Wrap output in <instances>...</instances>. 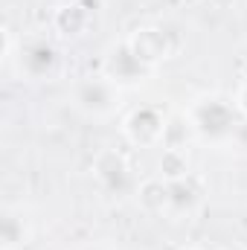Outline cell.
<instances>
[{
	"instance_id": "obj_1",
	"label": "cell",
	"mask_w": 247,
	"mask_h": 250,
	"mask_svg": "<svg viewBox=\"0 0 247 250\" xmlns=\"http://www.w3.org/2000/svg\"><path fill=\"white\" fill-rule=\"evenodd\" d=\"M236 102L218 96V93H206L201 99H195L186 111L189 123L195 128L198 140H206V143H233L236 131H239V120H236Z\"/></svg>"
},
{
	"instance_id": "obj_2",
	"label": "cell",
	"mask_w": 247,
	"mask_h": 250,
	"mask_svg": "<svg viewBox=\"0 0 247 250\" xmlns=\"http://www.w3.org/2000/svg\"><path fill=\"white\" fill-rule=\"evenodd\" d=\"M123 99V87L114 84L105 73H93V76H82L73 84V105L93 120H108L120 111Z\"/></svg>"
},
{
	"instance_id": "obj_3",
	"label": "cell",
	"mask_w": 247,
	"mask_h": 250,
	"mask_svg": "<svg viewBox=\"0 0 247 250\" xmlns=\"http://www.w3.org/2000/svg\"><path fill=\"white\" fill-rule=\"evenodd\" d=\"M166 123H169V117H163V111L143 105V108H134L123 120V134L137 148H154V146H163Z\"/></svg>"
},
{
	"instance_id": "obj_4",
	"label": "cell",
	"mask_w": 247,
	"mask_h": 250,
	"mask_svg": "<svg viewBox=\"0 0 247 250\" xmlns=\"http://www.w3.org/2000/svg\"><path fill=\"white\" fill-rule=\"evenodd\" d=\"M125 47L131 50V56L137 62L143 67H148V70H154L166 59H172V38L160 26H137L125 38Z\"/></svg>"
},
{
	"instance_id": "obj_5",
	"label": "cell",
	"mask_w": 247,
	"mask_h": 250,
	"mask_svg": "<svg viewBox=\"0 0 247 250\" xmlns=\"http://www.w3.org/2000/svg\"><path fill=\"white\" fill-rule=\"evenodd\" d=\"M93 178L108 195H123L131 184V166L125 154L117 148H102L93 157Z\"/></svg>"
},
{
	"instance_id": "obj_6",
	"label": "cell",
	"mask_w": 247,
	"mask_h": 250,
	"mask_svg": "<svg viewBox=\"0 0 247 250\" xmlns=\"http://www.w3.org/2000/svg\"><path fill=\"white\" fill-rule=\"evenodd\" d=\"M102 73H105L114 84H120V87H140L151 70L137 62L123 41V44H117V47L108 50V56H105V62H102Z\"/></svg>"
},
{
	"instance_id": "obj_7",
	"label": "cell",
	"mask_w": 247,
	"mask_h": 250,
	"mask_svg": "<svg viewBox=\"0 0 247 250\" xmlns=\"http://www.w3.org/2000/svg\"><path fill=\"white\" fill-rule=\"evenodd\" d=\"M93 23V12L82 3V0H70L62 3L56 12H53V32L64 38V41H76L82 38Z\"/></svg>"
},
{
	"instance_id": "obj_8",
	"label": "cell",
	"mask_w": 247,
	"mask_h": 250,
	"mask_svg": "<svg viewBox=\"0 0 247 250\" xmlns=\"http://www.w3.org/2000/svg\"><path fill=\"white\" fill-rule=\"evenodd\" d=\"M56 64H59V53H56L53 44H47V41H26V44H21V70H23V76L47 79V76H53Z\"/></svg>"
},
{
	"instance_id": "obj_9",
	"label": "cell",
	"mask_w": 247,
	"mask_h": 250,
	"mask_svg": "<svg viewBox=\"0 0 247 250\" xmlns=\"http://www.w3.org/2000/svg\"><path fill=\"white\" fill-rule=\"evenodd\" d=\"M134 195H137L140 209H143V212H148V215H160L163 209H169V207H172V184H166L160 175L140 181Z\"/></svg>"
},
{
	"instance_id": "obj_10",
	"label": "cell",
	"mask_w": 247,
	"mask_h": 250,
	"mask_svg": "<svg viewBox=\"0 0 247 250\" xmlns=\"http://www.w3.org/2000/svg\"><path fill=\"white\" fill-rule=\"evenodd\" d=\"M29 218L23 215V209H3L0 218V250H21L23 245H29Z\"/></svg>"
},
{
	"instance_id": "obj_11",
	"label": "cell",
	"mask_w": 247,
	"mask_h": 250,
	"mask_svg": "<svg viewBox=\"0 0 247 250\" xmlns=\"http://www.w3.org/2000/svg\"><path fill=\"white\" fill-rule=\"evenodd\" d=\"M189 151L186 148H169L163 146L160 157H157V175L166 181V184H181V181H189Z\"/></svg>"
},
{
	"instance_id": "obj_12",
	"label": "cell",
	"mask_w": 247,
	"mask_h": 250,
	"mask_svg": "<svg viewBox=\"0 0 247 250\" xmlns=\"http://www.w3.org/2000/svg\"><path fill=\"white\" fill-rule=\"evenodd\" d=\"M192 137H198V134H195V128H192V123H189L186 114L169 117L166 134H163V146H169V148H186V143H189Z\"/></svg>"
},
{
	"instance_id": "obj_13",
	"label": "cell",
	"mask_w": 247,
	"mask_h": 250,
	"mask_svg": "<svg viewBox=\"0 0 247 250\" xmlns=\"http://www.w3.org/2000/svg\"><path fill=\"white\" fill-rule=\"evenodd\" d=\"M0 41H3V47H0V62H9L12 59V50H15V35H12V29L3 23L0 26Z\"/></svg>"
},
{
	"instance_id": "obj_14",
	"label": "cell",
	"mask_w": 247,
	"mask_h": 250,
	"mask_svg": "<svg viewBox=\"0 0 247 250\" xmlns=\"http://www.w3.org/2000/svg\"><path fill=\"white\" fill-rule=\"evenodd\" d=\"M233 102H236L239 114H242V117L247 120V82L242 84V87H239V93H236V99H233Z\"/></svg>"
},
{
	"instance_id": "obj_15",
	"label": "cell",
	"mask_w": 247,
	"mask_h": 250,
	"mask_svg": "<svg viewBox=\"0 0 247 250\" xmlns=\"http://www.w3.org/2000/svg\"><path fill=\"white\" fill-rule=\"evenodd\" d=\"M82 250H117V248H111L105 242H93V245H87V248H82Z\"/></svg>"
},
{
	"instance_id": "obj_16",
	"label": "cell",
	"mask_w": 247,
	"mask_h": 250,
	"mask_svg": "<svg viewBox=\"0 0 247 250\" xmlns=\"http://www.w3.org/2000/svg\"><path fill=\"white\" fill-rule=\"evenodd\" d=\"M53 3H59V6H62V3H70V0H53Z\"/></svg>"
},
{
	"instance_id": "obj_17",
	"label": "cell",
	"mask_w": 247,
	"mask_h": 250,
	"mask_svg": "<svg viewBox=\"0 0 247 250\" xmlns=\"http://www.w3.org/2000/svg\"><path fill=\"white\" fill-rule=\"evenodd\" d=\"M181 250H198V248H181Z\"/></svg>"
}]
</instances>
